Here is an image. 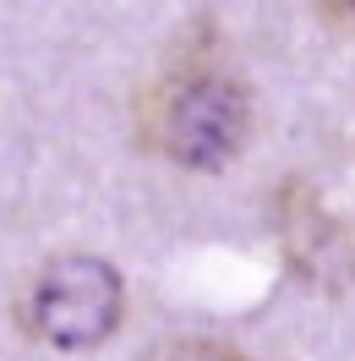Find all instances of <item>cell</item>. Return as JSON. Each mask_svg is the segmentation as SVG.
Returning a JSON list of instances; mask_svg holds the SVG:
<instances>
[{"label": "cell", "mask_w": 355, "mask_h": 361, "mask_svg": "<svg viewBox=\"0 0 355 361\" xmlns=\"http://www.w3.org/2000/svg\"><path fill=\"white\" fill-rule=\"evenodd\" d=\"M142 148L180 170H224L251 137V88L213 61H186L142 93Z\"/></svg>", "instance_id": "6da1fadb"}, {"label": "cell", "mask_w": 355, "mask_h": 361, "mask_svg": "<svg viewBox=\"0 0 355 361\" xmlns=\"http://www.w3.org/2000/svg\"><path fill=\"white\" fill-rule=\"evenodd\" d=\"M120 317H126V285L115 263L93 252L49 257L17 295L23 334L49 350H93L120 329Z\"/></svg>", "instance_id": "7a4b0ae2"}, {"label": "cell", "mask_w": 355, "mask_h": 361, "mask_svg": "<svg viewBox=\"0 0 355 361\" xmlns=\"http://www.w3.org/2000/svg\"><path fill=\"white\" fill-rule=\"evenodd\" d=\"M273 230H279L285 263L311 290L344 295L355 285V235L306 180H285L273 192Z\"/></svg>", "instance_id": "3957f363"}, {"label": "cell", "mask_w": 355, "mask_h": 361, "mask_svg": "<svg viewBox=\"0 0 355 361\" xmlns=\"http://www.w3.org/2000/svg\"><path fill=\"white\" fill-rule=\"evenodd\" d=\"M142 361H246V356L230 350V345H219V339H164Z\"/></svg>", "instance_id": "277c9868"}, {"label": "cell", "mask_w": 355, "mask_h": 361, "mask_svg": "<svg viewBox=\"0 0 355 361\" xmlns=\"http://www.w3.org/2000/svg\"><path fill=\"white\" fill-rule=\"evenodd\" d=\"M317 11H323L328 23H350V17H355V0H317Z\"/></svg>", "instance_id": "5b68a950"}]
</instances>
